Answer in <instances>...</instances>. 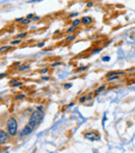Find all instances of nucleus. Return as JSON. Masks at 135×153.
Wrapping results in <instances>:
<instances>
[{"mask_svg": "<svg viewBox=\"0 0 135 153\" xmlns=\"http://www.w3.org/2000/svg\"><path fill=\"white\" fill-rule=\"evenodd\" d=\"M73 105H74V103H71L70 105H68V107H71V106H73Z\"/></svg>", "mask_w": 135, "mask_h": 153, "instance_id": "obj_27", "label": "nucleus"}, {"mask_svg": "<svg viewBox=\"0 0 135 153\" xmlns=\"http://www.w3.org/2000/svg\"><path fill=\"white\" fill-rule=\"evenodd\" d=\"M16 21H17V22H19V21H22V19H21V18H18V19H16Z\"/></svg>", "mask_w": 135, "mask_h": 153, "instance_id": "obj_24", "label": "nucleus"}, {"mask_svg": "<svg viewBox=\"0 0 135 153\" xmlns=\"http://www.w3.org/2000/svg\"><path fill=\"white\" fill-rule=\"evenodd\" d=\"M47 72V69H43L42 70V73H46Z\"/></svg>", "mask_w": 135, "mask_h": 153, "instance_id": "obj_21", "label": "nucleus"}, {"mask_svg": "<svg viewBox=\"0 0 135 153\" xmlns=\"http://www.w3.org/2000/svg\"><path fill=\"white\" fill-rule=\"evenodd\" d=\"M81 22L85 25L91 24V22H93V18H91V17H83V18L81 19Z\"/></svg>", "mask_w": 135, "mask_h": 153, "instance_id": "obj_5", "label": "nucleus"}, {"mask_svg": "<svg viewBox=\"0 0 135 153\" xmlns=\"http://www.w3.org/2000/svg\"><path fill=\"white\" fill-rule=\"evenodd\" d=\"M44 46V43H41V44H38V47H43Z\"/></svg>", "mask_w": 135, "mask_h": 153, "instance_id": "obj_22", "label": "nucleus"}, {"mask_svg": "<svg viewBox=\"0 0 135 153\" xmlns=\"http://www.w3.org/2000/svg\"><path fill=\"white\" fill-rule=\"evenodd\" d=\"M75 28H76V27H75V26H72V27H71V28H70V29H69V30H68V32H69V33H70V32H72L73 30H74Z\"/></svg>", "mask_w": 135, "mask_h": 153, "instance_id": "obj_15", "label": "nucleus"}, {"mask_svg": "<svg viewBox=\"0 0 135 153\" xmlns=\"http://www.w3.org/2000/svg\"><path fill=\"white\" fill-rule=\"evenodd\" d=\"M105 89V85H103V87H101V88H99V89L97 90V93H101L103 90Z\"/></svg>", "mask_w": 135, "mask_h": 153, "instance_id": "obj_12", "label": "nucleus"}, {"mask_svg": "<svg viewBox=\"0 0 135 153\" xmlns=\"http://www.w3.org/2000/svg\"><path fill=\"white\" fill-rule=\"evenodd\" d=\"M109 59H110V57H109V56H104V57H102V61H103V62H108Z\"/></svg>", "mask_w": 135, "mask_h": 153, "instance_id": "obj_10", "label": "nucleus"}, {"mask_svg": "<svg viewBox=\"0 0 135 153\" xmlns=\"http://www.w3.org/2000/svg\"><path fill=\"white\" fill-rule=\"evenodd\" d=\"M42 108H43V106H38V109H40V111H42Z\"/></svg>", "mask_w": 135, "mask_h": 153, "instance_id": "obj_29", "label": "nucleus"}, {"mask_svg": "<svg viewBox=\"0 0 135 153\" xmlns=\"http://www.w3.org/2000/svg\"><path fill=\"white\" fill-rule=\"evenodd\" d=\"M80 22H81V21H80V20H78V19H77V20H75L74 22H73V26H75V27H76V26H78V25L80 24Z\"/></svg>", "mask_w": 135, "mask_h": 153, "instance_id": "obj_6", "label": "nucleus"}, {"mask_svg": "<svg viewBox=\"0 0 135 153\" xmlns=\"http://www.w3.org/2000/svg\"><path fill=\"white\" fill-rule=\"evenodd\" d=\"M85 69H87V67H86V66H84V67H81V68H79L78 70H77V72H81V71L85 70Z\"/></svg>", "mask_w": 135, "mask_h": 153, "instance_id": "obj_9", "label": "nucleus"}, {"mask_svg": "<svg viewBox=\"0 0 135 153\" xmlns=\"http://www.w3.org/2000/svg\"><path fill=\"white\" fill-rule=\"evenodd\" d=\"M6 130H7L8 134L12 137H16L18 133V122H17L16 118L10 117L6 122Z\"/></svg>", "mask_w": 135, "mask_h": 153, "instance_id": "obj_2", "label": "nucleus"}, {"mask_svg": "<svg viewBox=\"0 0 135 153\" xmlns=\"http://www.w3.org/2000/svg\"><path fill=\"white\" fill-rule=\"evenodd\" d=\"M71 87H72V85H65L66 89H69V88H71Z\"/></svg>", "mask_w": 135, "mask_h": 153, "instance_id": "obj_19", "label": "nucleus"}, {"mask_svg": "<svg viewBox=\"0 0 135 153\" xmlns=\"http://www.w3.org/2000/svg\"><path fill=\"white\" fill-rule=\"evenodd\" d=\"M27 17H28V19H30V18H31V17H32V15H31V14H30V15H28V16H27Z\"/></svg>", "mask_w": 135, "mask_h": 153, "instance_id": "obj_28", "label": "nucleus"}, {"mask_svg": "<svg viewBox=\"0 0 135 153\" xmlns=\"http://www.w3.org/2000/svg\"><path fill=\"white\" fill-rule=\"evenodd\" d=\"M43 119H44V111H40V109L34 111L32 113V115L30 116V118H29V121L27 123V125L20 132V137H25V135L30 134L34 129L41 124V122L43 121Z\"/></svg>", "mask_w": 135, "mask_h": 153, "instance_id": "obj_1", "label": "nucleus"}, {"mask_svg": "<svg viewBox=\"0 0 135 153\" xmlns=\"http://www.w3.org/2000/svg\"><path fill=\"white\" fill-rule=\"evenodd\" d=\"M26 32H24V33H21V34H18V36H17V38L18 39H21V38H24L25 36H26Z\"/></svg>", "mask_w": 135, "mask_h": 153, "instance_id": "obj_8", "label": "nucleus"}, {"mask_svg": "<svg viewBox=\"0 0 135 153\" xmlns=\"http://www.w3.org/2000/svg\"><path fill=\"white\" fill-rule=\"evenodd\" d=\"M85 100H86V96H83V97H81L79 101H80V102H84Z\"/></svg>", "mask_w": 135, "mask_h": 153, "instance_id": "obj_13", "label": "nucleus"}, {"mask_svg": "<svg viewBox=\"0 0 135 153\" xmlns=\"http://www.w3.org/2000/svg\"><path fill=\"white\" fill-rule=\"evenodd\" d=\"M29 21H30L29 19H26V20H23V21H22V24H26V23H29Z\"/></svg>", "mask_w": 135, "mask_h": 153, "instance_id": "obj_14", "label": "nucleus"}, {"mask_svg": "<svg viewBox=\"0 0 135 153\" xmlns=\"http://www.w3.org/2000/svg\"><path fill=\"white\" fill-rule=\"evenodd\" d=\"M58 65H60V62H55V64H53L52 66H53V67H55V66H58Z\"/></svg>", "mask_w": 135, "mask_h": 153, "instance_id": "obj_18", "label": "nucleus"}, {"mask_svg": "<svg viewBox=\"0 0 135 153\" xmlns=\"http://www.w3.org/2000/svg\"><path fill=\"white\" fill-rule=\"evenodd\" d=\"M22 85V83H21V82H19V83H16V85H15V87H18V85Z\"/></svg>", "mask_w": 135, "mask_h": 153, "instance_id": "obj_23", "label": "nucleus"}, {"mask_svg": "<svg viewBox=\"0 0 135 153\" xmlns=\"http://www.w3.org/2000/svg\"><path fill=\"white\" fill-rule=\"evenodd\" d=\"M84 137L89 141H99L100 140V134L96 131H91V132H87L84 134Z\"/></svg>", "mask_w": 135, "mask_h": 153, "instance_id": "obj_4", "label": "nucleus"}, {"mask_svg": "<svg viewBox=\"0 0 135 153\" xmlns=\"http://www.w3.org/2000/svg\"><path fill=\"white\" fill-rule=\"evenodd\" d=\"M75 36H68L67 38V41H71V40H73V39H74Z\"/></svg>", "mask_w": 135, "mask_h": 153, "instance_id": "obj_16", "label": "nucleus"}, {"mask_svg": "<svg viewBox=\"0 0 135 153\" xmlns=\"http://www.w3.org/2000/svg\"><path fill=\"white\" fill-rule=\"evenodd\" d=\"M29 67L28 66H24V67H20V68H19V70L20 71H23V70H26V69H28Z\"/></svg>", "mask_w": 135, "mask_h": 153, "instance_id": "obj_11", "label": "nucleus"}, {"mask_svg": "<svg viewBox=\"0 0 135 153\" xmlns=\"http://www.w3.org/2000/svg\"><path fill=\"white\" fill-rule=\"evenodd\" d=\"M0 152H1V147H0Z\"/></svg>", "mask_w": 135, "mask_h": 153, "instance_id": "obj_30", "label": "nucleus"}, {"mask_svg": "<svg viewBox=\"0 0 135 153\" xmlns=\"http://www.w3.org/2000/svg\"><path fill=\"white\" fill-rule=\"evenodd\" d=\"M10 135L8 134L7 130H3V129H0V146L1 145H5L8 142L10 141Z\"/></svg>", "mask_w": 135, "mask_h": 153, "instance_id": "obj_3", "label": "nucleus"}, {"mask_svg": "<svg viewBox=\"0 0 135 153\" xmlns=\"http://www.w3.org/2000/svg\"><path fill=\"white\" fill-rule=\"evenodd\" d=\"M38 19H40L38 17H34V18H33V21H36V20H38Z\"/></svg>", "mask_w": 135, "mask_h": 153, "instance_id": "obj_20", "label": "nucleus"}, {"mask_svg": "<svg viewBox=\"0 0 135 153\" xmlns=\"http://www.w3.org/2000/svg\"><path fill=\"white\" fill-rule=\"evenodd\" d=\"M43 79H45V80H48L49 77H43Z\"/></svg>", "mask_w": 135, "mask_h": 153, "instance_id": "obj_26", "label": "nucleus"}, {"mask_svg": "<svg viewBox=\"0 0 135 153\" xmlns=\"http://www.w3.org/2000/svg\"><path fill=\"white\" fill-rule=\"evenodd\" d=\"M93 5V3H91V2H89V3H87V6H91Z\"/></svg>", "mask_w": 135, "mask_h": 153, "instance_id": "obj_25", "label": "nucleus"}, {"mask_svg": "<svg viewBox=\"0 0 135 153\" xmlns=\"http://www.w3.org/2000/svg\"><path fill=\"white\" fill-rule=\"evenodd\" d=\"M7 49H10V47H2V48H0V50H7Z\"/></svg>", "mask_w": 135, "mask_h": 153, "instance_id": "obj_17", "label": "nucleus"}, {"mask_svg": "<svg viewBox=\"0 0 135 153\" xmlns=\"http://www.w3.org/2000/svg\"><path fill=\"white\" fill-rule=\"evenodd\" d=\"M21 41L20 40H16V41H13L12 42V45H17V44H20Z\"/></svg>", "mask_w": 135, "mask_h": 153, "instance_id": "obj_7", "label": "nucleus"}]
</instances>
